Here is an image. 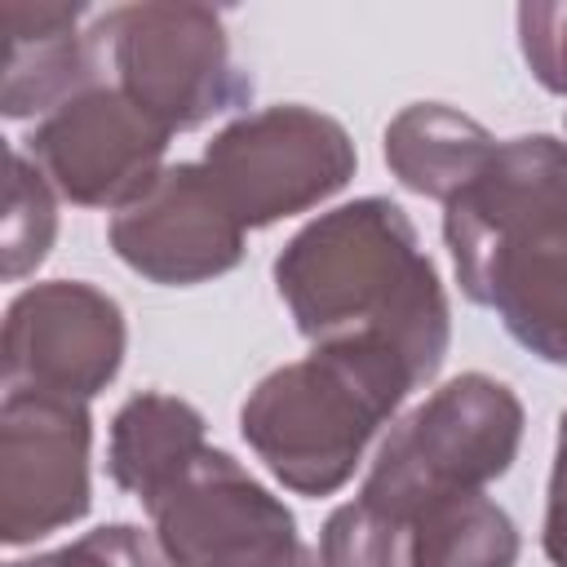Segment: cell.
Instances as JSON below:
<instances>
[{"instance_id":"obj_2","label":"cell","mask_w":567,"mask_h":567,"mask_svg":"<svg viewBox=\"0 0 567 567\" xmlns=\"http://www.w3.org/2000/svg\"><path fill=\"white\" fill-rule=\"evenodd\" d=\"M443 208L465 297L492 306L532 354L567 363V142H496Z\"/></svg>"},{"instance_id":"obj_4","label":"cell","mask_w":567,"mask_h":567,"mask_svg":"<svg viewBox=\"0 0 567 567\" xmlns=\"http://www.w3.org/2000/svg\"><path fill=\"white\" fill-rule=\"evenodd\" d=\"M523 408L509 385L465 372L412 408L381 443L359 501L394 523H412L425 505L483 492L518 456Z\"/></svg>"},{"instance_id":"obj_17","label":"cell","mask_w":567,"mask_h":567,"mask_svg":"<svg viewBox=\"0 0 567 567\" xmlns=\"http://www.w3.org/2000/svg\"><path fill=\"white\" fill-rule=\"evenodd\" d=\"M319 567H408V527L350 501L323 527Z\"/></svg>"},{"instance_id":"obj_21","label":"cell","mask_w":567,"mask_h":567,"mask_svg":"<svg viewBox=\"0 0 567 567\" xmlns=\"http://www.w3.org/2000/svg\"><path fill=\"white\" fill-rule=\"evenodd\" d=\"M292 567H319V563H315V554H310V549H306V554H301V558H297V563H292Z\"/></svg>"},{"instance_id":"obj_16","label":"cell","mask_w":567,"mask_h":567,"mask_svg":"<svg viewBox=\"0 0 567 567\" xmlns=\"http://www.w3.org/2000/svg\"><path fill=\"white\" fill-rule=\"evenodd\" d=\"M58 208L49 177L22 151H9V190H4V279L35 270L53 244Z\"/></svg>"},{"instance_id":"obj_3","label":"cell","mask_w":567,"mask_h":567,"mask_svg":"<svg viewBox=\"0 0 567 567\" xmlns=\"http://www.w3.org/2000/svg\"><path fill=\"white\" fill-rule=\"evenodd\" d=\"M408 390L416 377L385 341H332L270 372L248 394L239 425L284 487L328 496L354 474L368 439Z\"/></svg>"},{"instance_id":"obj_9","label":"cell","mask_w":567,"mask_h":567,"mask_svg":"<svg viewBox=\"0 0 567 567\" xmlns=\"http://www.w3.org/2000/svg\"><path fill=\"white\" fill-rule=\"evenodd\" d=\"M89 509V412L80 399L9 390L0 412V536L22 545Z\"/></svg>"},{"instance_id":"obj_19","label":"cell","mask_w":567,"mask_h":567,"mask_svg":"<svg viewBox=\"0 0 567 567\" xmlns=\"http://www.w3.org/2000/svg\"><path fill=\"white\" fill-rule=\"evenodd\" d=\"M518 35L532 75L549 93L567 97V4H523Z\"/></svg>"},{"instance_id":"obj_10","label":"cell","mask_w":567,"mask_h":567,"mask_svg":"<svg viewBox=\"0 0 567 567\" xmlns=\"http://www.w3.org/2000/svg\"><path fill=\"white\" fill-rule=\"evenodd\" d=\"M124 354L120 306L71 279L27 288L4 319V385L58 399L97 394Z\"/></svg>"},{"instance_id":"obj_14","label":"cell","mask_w":567,"mask_h":567,"mask_svg":"<svg viewBox=\"0 0 567 567\" xmlns=\"http://www.w3.org/2000/svg\"><path fill=\"white\" fill-rule=\"evenodd\" d=\"M204 443V416L173 394H133L111 421L106 470L115 487L151 501Z\"/></svg>"},{"instance_id":"obj_5","label":"cell","mask_w":567,"mask_h":567,"mask_svg":"<svg viewBox=\"0 0 567 567\" xmlns=\"http://www.w3.org/2000/svg\"><path fill=\"white\" fill-rule=\"evenodd\" d=\"M89 40L102 71H115V89L151 111L168 133L195 128L252 93L230 62L221 18L204 4L111 9L93 22Z\"/></svg>"},{"instance_id":"obj_13","label":"cell","mask_w":567,"mask_h":567,"mask_svg":"<svg viewBox=\"0 0 567 567\" xmlns=\"http://www.w3.org/2000/svg\"><path fill=\"white\" fill-rule=\"evenodd\" d=\"M496 142L470 115L443 102H416L385 128V164L403 186L430 199H452L492 159Z\"/></svg>"},{"instance_id":"obj_11","label":"cell","mask_w":567,"mask_h":567,"mask_svg":"<svg viewBox=\"0 0 567 567\" xmlns=\"http://www.w3.org/2000/svg\"><path fill=\"white\" fill-rule=\"evenodd\" d=\"M111 248L155 284H199L239 261L244 226L204 164H177L111 217Z\"/></svg>"},{"instance_id":"obj_12","label":"cell","mask_w":567,"mask_h":567,"mask_svg":"<svg viewBox=\"0 0 567 567\" xmlns=\"http://www.w3.org/2000/svg\"><path fill=\"white\" fill-rule=\"evenodd\" d=\"M75 4H0L4 27V115L22 120L35 111H58L89 93L102 62L89 31H75Z\"/></svg>"},{"instance_id":"obj_18","label":"cell","mask_w":567,"mask_h":567,"mask_svg":"<svg viewBox=\"0 0 567 567\" xmlns=\"http://www.w3.org/2000/svg\"><path fill=\"white\" fill-rule=\"evenodd\" d=\"M40 567H177L168 558V549L159 545V536L133 527V523H115V527H97L84 532L80 540L40 554Z\"/></svg>"},{"instance_id":"obj_8","label":"cell","mask_w":567,"mask_h":567,"mask_svg":"<svg viewBox=\"0 0 567 567\" xmlns=\"http://www.w3.org/2000/svg\"><path fill=\"white\" fill-rule=\"evenodd\" d=\"M168 137L173 133L128 93L93 84L44 115L31 133V159L71 204L120 213L159 182Z\"/></svg>"},{"instance_id":"obj_15","label":"cell","mask_w":567,"mask_h":567,"mask_svg":"<svg viewBox=\"0 0 567 567\" xmlns=\"http://www.w3.org/2000/svg\"><path fill=\"white\" fill-rule=\"evenodd\" d=\"M518 532L483 492L425 505L408 523V567H514Z\"/></svg>"},{"instance_id":"obj_22","label":"cell","mask_w":567,"mask_h":567,"mask_svg":"<svg viewBox=\"0 0 567 567\" xmlns=\"http://www.w3.org/2000/svg\"><path fill=\"white\" fill-rule=\"evenodd\" d=\"M9 567H40V563H35V558H27V563H9Z\"/></svg>"},{"instance_id":"obj_7","label":"cell","mask_w":567,"mask_h":567,"mask_svg":"<svg viewBox=\"0 0 567 567\" xmlns=\"http://www.w3.org/2000/svg\"><path fill=\"white\" fill-rule=\"evenodd\" d=\"M142 505L177 567H292L306 554L284 501L217 447H199Z\"/></svg>"},{"instance_id":"obj_6","label":"cell","mask_w":567,"mask_h":567,"mask_svg":"<svg viewBox=\"0 0 567 567\" xmlns=\"http://www.w3.org/2000/svg\"><path fill=\"white\" fill-rule=\"evenodd\" d=\"M204 173L244 230L270 226L341 190L354 173V142L310 106H266L208 142Z\"/></svg>"},{"instance_id":"obj_20","label":"cell","mask_w":567,"mask_h":567,"mask_svg":"<svg viewBox=\"0 0 567 567\" xmlns=\"http://www.w3.org/2000/svg\"><path fill=\"white\" fill-rule=\"evenodd\" d=\"M545 554H549L554 567H567V412L558 421V452H554V474H549Z\"/></svg>"},{"instance_id":"obj_1","label":"cell","mask_w":567,"mask_h":567,"mask_svg":"<svg viewBox=\"0 0 567 567\" xmlns=\"http://www.w3.org/2000/svg\"><path fill=\"white\" fill-rule=\"evenodd\" d=\"M279 297L315 346L385 341L425 385L447 354V301L408 213L354 199L310 221L275 261Z\"/></svg>"}]
</instances>
